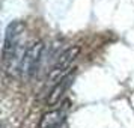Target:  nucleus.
Instances as JSON below:
<instances>
[{"mask_svg": "<svg viewBox=\"0 0 134 128\" xmlns=\"http://www.w3.org/2000/svg\"><path fill=\"white\" fill-rule=\"evenodd\" d=\"M24 30V26L21 21H12L8 26L6 35H5V44H3V63L6 69L18 71L20 73V63L23 59L24 51H20V38Z\"/></svg>", "mask_w": 134, "mask_h": 128, "instance_id": "1", "label": "nucleus"}, {"mask_svg": "<svg viewBox=\"0 0 134 128\" xmlns=\"http://www.w3.org/2000/svg\"><path fill=\"white\" fill-rule=\"evenodd\" d=\"M80 54V47H71V48L65 50L60 56L57 62L54 63V66L51 68V73L48 74V81L50 83H59L62 79H65L66 75L71 74V66L75 62V59Z\"/></svg>", "mask_w": 134, "mask_h": 128, "instance_id": "2", "label": "nucleus"}, {"mask_svg": "<svg viewBox=\"0 0 134 128\" xmlns=\"http://www.w3.org/2000/svg\"><path fill=\"white\" fill-rule=\"evenodd\" d=\"M42 53H44V44L41 41L30 44L26 48L21 63H20V74L24 77H32L38 71V68L42 60Z\"/></svg>", "mask_w": 134, "mask_h": 128, "instance_id": "3", "label": "nucleus"}, {"mask_svg": "<svg viewBox=\"0 0 134 128\" xmlns=\"http://www.w3.org/2000/svg\"><path fill=\"white\" fill-rule=\"evenodd\" d=\"M65 118H66V107L51 110L42 116L39 122V128H59L63 124Z\"/></svg>", "mask_w": 134, "mask_h": 128, "instance_id": "4", "label": "nucleus"}, {"mask_svg": "<svg viewBox=\"0 0 134 128\" xmlns=\"http://www.w3.org/2000/svg\"><path fill=\"white\" fill-rule=\"evenodd\" d=\"M72 80H74V74L71 73L69 75H66L65 79H62L59 83H56V85L53 86V89H51V92H50V95H48V104L50 105H53V104L60 101V98L63 97V93H65V92L68 91V87L71 86Z\"/></svg>", "mask_w": 134, "mask_h": 128, "instance_id": "5", "label": "nucleus"}]
</instances>
